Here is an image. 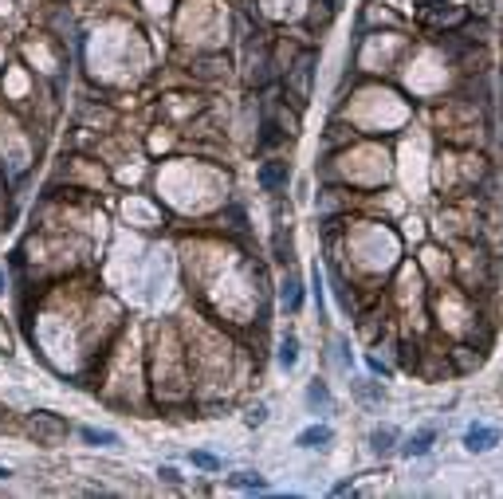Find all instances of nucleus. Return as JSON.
Returning a JSON list of instances; mask_svg holds the SVG:
<instances>
[{"instance_id": "f03ea898", "label": "nucleus", "mask_w": 503, "mask_h": 499, "mask_svg": "<svg viewBox=\"0 0 503 499\" xmlns=\"http://www.w3.org/2000/svg\"><path fill=\"white\" fill-rule=\"evenodd\" d=\"M495 444H500V429H491V425H472L464 432V448L468 452H491Z\"/></svg>"}, {"instance_id": "20e7f679", "label": "nucleus", "mask_w": 503, "mask_h": 499, "mask_svg": "<svg viewBox=\"0 0 503 499\" xmlns=\"http://www.w3.org/2000/svg\"><path fill=\"white\" fill-rule=\"evenodd\" d=\"M330 441H334L330 425H311V429H303L299 436H295V444H299L303 452H314V448H327Z\"/></svg>"}, {"instance_id": "ddd939ff", "label": "nucleus", "mask_w": 503, "mask_h": 499, "mask_svg": "<svg viewBox=\"0 0 503 499\" xmlns=\"http://www.w3.org/2000/svg\"><path fill=\"white\" fill-rule=\"evenodd\" d=\"M334 350H339V354H334V362H339V370H350V366H354V354H350V350H346V342H342V338H339V342H334Z\"/></svg>"}, {"instance_id": "1a4fd4ad", "label": "nucleus", "mask_w": 503, "mask_h": 499, "mask_svg": "<svg viewBox=\"0 0 503 499\" xmlns=\"http://www.w3.org/2000/svg\"><path fill=\"white\" fill-rule=\"evenodd\" d=\"M79 436L87 444H95V448H118V432L110 429H79Z\"/></svg>"}, {"instance_id": "9b49d317", "label": "nucleus", "mask_w": 503, "mask_h": 499, "mask_svg": "<svg viewBox=\"0 0 503 499\" xmlns=\"http://www.w3.org/2000/svg\"><path fill=\"white\" fill-rule=\"evenodd\" d=\"M236 487H244V491H268V484L259 480V476H252V472H240L236 480H232Z\"/></svg>"}, {"instance_id": "2eb2a0df", "label": "nucleus", "mask_w": 503, "mask_h": 499, "mask_svg": "<svg viewBox=\"0 0 503 499\" xmlns=\"http://www.w3.org/2000/svg\"><path fill=\"white\" fill-rule=\"evenodd\" d=\"M158 476H162L165 484H181V476H177V468H169V464H165V468L158 472Z\"/></svg>"}, {"instance_id": "423d86ee", "label": "nucleus", "mask_w": 503, "mask_h": 499, "mask_svg": "<svg viewBox=\"0 0 503 499\" xmlns=\"http://www.w3.org/2000/svg\"><path fill=\"white\" fill-rule=\"evenodd\" d=\"M259 185H264L268 193L283 189L287 185V162H264V169H259Z\"/></svg>"}, {"instance_id": "7ed1b4c3", "label": "nucleus", "mask_w": 503, "mask_h": 499, "mask_svg": "<svg viewBox=\"0 0 503 499\" xmlns=\"http://www.w3.org/2000/svg\"><path fill=\"white\" fill-rule=\"evenodd\" d=\"M433 441H436L433 425H429V429H417L405 444H401V456H409V460H413V456H429V452H433Z\"/></svg>"}, {"instance_id": "f8f14e48", "label": "nucleus", "mask_w": 503, "mask_h": 499, "mask_svg": "<svg viewBox=\"0 0 503 499\" xmlns=\"http://www.w3.org/2000/svg\"><path fill=\"white\" fill-rule=\"evenodd\" d=\"M189 460H193V464H197V468H208V472H217V468H220V460L213 456V452H193Z\"/></svg>"}, {"instance_id": "f257e3e1", "label": "nucleus", "mask_w": 503, "mask_h": 499, "mask_svg": "<svg viewBox=\"0 0 503 499\" xmlns=\"http://www.w3.org/2000/svg\"><path fill=\"white\" fill-rule=\"evenodd\" d=\"M28 436L36 444H47V448H55V444L67 441V421L63 417L47 413V409H36V413H28Z\"/></svg>"}, {"instance_id": "9d476101", "label": "nucleus", "mask_w": 503, "mask_h": 499, "mask_svg": "<svg viewBox=\"0 0 503 499\" xmlns=\"http://www.w3.org/2000/svg\"><path fill=\"white\" fill-rule=\"evenodd\" d=\"M307 405L327 413V409H330V389H327V381H319V377H314L311 386H307Z\"/></svg>"}, {"instance_id": "6e6552de", "label": "nucleus", "mask_w": 503, "mask_h": 499, "mask_svg": "<svg viewBox=\"0 0 503 499\" xmlns=\"http://www.w3.org/2000/svg\"><path fill=\"white\" fill-rule=\"evenodd\" d=\"M275 358H279V370L291 374V370L299 366V338H295V334H287L283 342H279V354H275Z\"/></svg>"}, {"instance_id": "39448f33", "label": "nucleus", "mask_w": 503, "mask_h": 499, "mask_svg": "<svg viewBox=\"0 0 503 499\" xmlns=\"http://www.w3.org/2000/svg\"><path fill=\"white\" fill-rule=\"evenodd\" d=\"M279 303H283V311H291V315L303 307V283H299V276H291V271H287V279L279 283Z\"/></svg>"}, {"instance_id": "4468645a", "label": "nucleus", "mask_w": 503, "mask_h": 499, "mask_svg": "<svg viewBox=\"0 0 503 499\" xmlns=\"http://www.w3.org/2000/svg\"><path fill=\"white\" fill-rule=\"evenodd\" d=\"M248 425H252V429H259V425H264V421H268V409H264V405H252V409H248V417H244Z\"/></svg>"}, {"instance_id": "0eeeda50", "label": "nucleus", "mask_w": 503, "mask_h": 499, "mask_svg": "<svg viewBox=\"0 0 503 499\" xmlns=\"http://www.w3.org/2000/svg\"><path fill=\"white\" fill-rule=\"evenodd\" d=\"M394 444H397V429H394V425H381V429L370 432V448H374L378 456H389V452H394Z\"/></svg>"}, {"instance_id": "dca6fc26", "label": "nucleus", "mask_w": 503, "mask_h": 499, "mask_svg": "<svg viewBox=\"0 0 503 499\" xmlns=\"http://www.w3.org/2000/svg\"><path fill=\"white\" fill-rule=\"evenodd\" d=\"M8 476H12V472H8V468H0V480H8Z\"/></svg>"}]
</instances>
